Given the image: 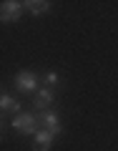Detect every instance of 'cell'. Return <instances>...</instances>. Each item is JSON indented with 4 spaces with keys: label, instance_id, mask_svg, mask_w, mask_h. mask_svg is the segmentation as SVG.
<instances>
[{
    "label": "cell",
    "instance_id": "7",
    "mask_svg": "<svg viewBox=\"0 0 118 151\" xmlns=\"http://www.w3.org/2000/svg\"><path fill=\"white\" fill-rule=\"evenodd\" d=\"M23 8H25L28 13H33V15H43V13L50 10V3L48 0H25Z\"/></svg>",
    "mask_w": 118,
    "mask_h": 151
},
{
    "label": "cell",
    "instance_id": "5",
    "mask_svg": "<svg viewBox=\"0 0 118 151\" xmlns=\"http://www.w3.org/2000/svg\"><path fill=\"white\" fill-rule=\"evenodd\" d=\"M53 144V134L48 129H38V134L33 136V151H48Z\"/></svg>",
    "mask_w": 118,
    "mask_h": 151
},
{
    "label": "cell",
    "instance_id": "3",
    "mask_svg": "<svg viewBox=\"0 0 118 151\" xmlns=\"http://www.w3.org/2000/svg\"><path fill=\"white\" fill-rule=\"evenodd\" d=\"M23 3H18V0H5L3 5H0V18H3V23H15L20 20L23 15Z\"/></svg>",
    "mask_w": 118,
    "mask_h": 151
},
{
    "label": "cell",
    "instance_id": "4",
    "mask_svg": "<svg viewBox=\"0 0 118 151\" xmlns=\"http://www.w3.org/2000/svg\"><path fill=\"white\" fill-rule=\"evenodd\" d=\"M38 121H40V124H43L53 136H58L60 131H63V126H60V116H58V113H53V111H43L40 116H38Z\"/></svg>",
    "mask_w": 118,
    "mask_h": 151
},
{
    "label": "cell",
    "instance_id": "9",
    "mask_svg": "<svg viewBox=\"0 0 118 151\" xmlns=\"http://www.w3.org/2000/svg\"><path fill=\"white\" fill-rule=\"evenodd\" d=\"M45 83H48V86H58L60 83V76L55 73V70H48V73H45V78H43Z\"/></svg>",
    "mask_w": 118,
    "mask_h": 151
},
{
    "label": "cell",
    "instance_id": "6",
    "mask_svg": "<svg viewBox=\"0 0 118 151\" xmlns=\"http://www.w3.org/2000/svg\"><path fill=\"white\" fill-rule=\"evenodd\" d=\"M53 98H55V91H53L50 86H45V88H40V91L33 96V106L43 111L45 106H50V103H53Z\"/></svg>",
    "mask_w": 118,
    "mask_h": 151
},
{
    "label": "cell",
    "instance_id": "2",
    "mask_svg": "<svg viewBox=\"0 0 118 151\" xmlns=\"http://www.w3.org/2000/svg\"><path fill=\"white\" fill-rule=\"evenodd\" d=\"M15 88L20 93H33L35 96L40 88H38V76L33 73V70H20V73L15 76Z\"/></svg>",
    "mask_w": 118,
    "mask_h": 151
},
{
    "label": "cell",
    "instance_id": "1",
    "mask_svg": "<svg viewBox=\"0 0 118 151\" xmlns=\"http://www.w3.org/2000/svg\"><path fill=\"white\" fill-rule=\"evenodd\" d=\"M38 116L35 113H18L15 119L10 121V126L18 131V134H25V136H35L38 134Z\"/></svg>",
    "mask_w": 118,
    "mask_h": 151
},
{
    "label": "cell",
    "instance_id": "8",
    "mask_svg": "<svg viewBox=\"0 0 118 151\" xmlns=\"http://www.w3.org/2000/svg\"><path fill=\"white\" fill-rule=\"evenodd\" d=\"M0 108H3V111H15V116H18V111H20V101L13 98V96H8V93H3V96H0Z\"/></svg>",
    "mask_w": 118,
    "mask_h": 151
}]
</instances>
